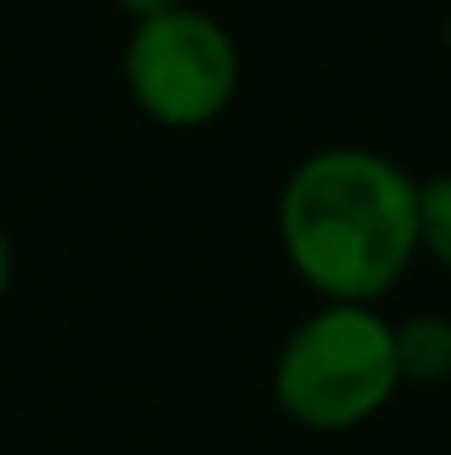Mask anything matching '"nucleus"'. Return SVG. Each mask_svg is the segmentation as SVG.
<instances>
[{
  "mask_svg": "<svg viewBox=\"0 0 451 455\" xmlns=\"http://www.w3.org/2000/svg\"><path fill=\"white\" fill-rule=\"evenodd\" d=\"M277 237L316 296L374 306L417 262V180L369 146L310 150L282 184Z\"/></svg>",
  "mask_w": 451,
  "mask_h": 455,
  "instance_id": "f257e3e1",
  "label": "nucleus"
},
{
  "mask_svg": "<svg viewBox=\"0 0 451 455\" xmlns=\"http://www.w3.org/2000/svg\"><path fill=\"white\" fill-rule=\"evenodd\" d=\"M403 387L393 320L374 306L326 300L286 334L272 368V397L306 431H354Z\"/></svg>",
  "mask_w": 451,
  "mask_h": 455,
  "instance_id": "f03ea898",
  "label": "nucleus"
},
{
  "mask_svg": "<svg viewBox=\"0 0 451 455\" xmlns=\"http://www.w3.org/2000/svg\"><path fill=\"white\" fill-rule=\"evenodd\" d=\"M126 88L136 107L160 126L195 132L229 112L238 92V44L233 35L204 10H165V15L136 20L126 39Z\"/></svg>",
  "mask_w": 451,
  "mask_h": 455,
  "instance_id": "7ed1b4c3",
  "label": "nucleus"
},
{
  "mask_svg": "<svg viewBox=\"0 0 451 455\" xmlns=\"http://www.w3.org/2000/svg\"><path fill=\"white\" fill-rule=\"evenodd\" d=\"M399 373L413 387L451 383V315H413L393 324Z\"/></svg>",
  "mask_w": 451,
  "mask_h": 455,
  "instance_id": "20e7f679",
  "label": "nucleus"
},
{
  "mask_svg": "<svg viewBox=\"0 0 451 455\" xmlns=\"http://www.w3.org/2000/svg\"><path fill=\"white\" fill-rule=\"evenodd\" d=\"M417 257L451 272V175L417 184Z\"/></svg>",
  "mask_w": 451,
  "mask_h": 455,
  "instance_id": "39448f33",
  "label": "nucleus"
},
{
  "mask_svg": "<svg viewBox=\"0 0 451 455\" xmlns=\"http://www.w3.org/2000/svg\"><path fill=\"white\" fill-rule=\"evenodd\" d=\"M117 10H126L132 20H150V15H165V10H180L185 0H112Z\"/></svg>",
  "mask_w": 451,
  "mask_h": 455,
  "instance_id": "423d86ee",
  "label": "nucleus"
},
{
  "mask_svg": "<svg viewBox=\"0 0 451 455\" xmlns=\"http://www.w3.org/2000/svg\"><path fill=\"white\" fill-rule=\"evenodd\" d=\"M10 272H15V252H10V237H5V228H0V296H5V286H10Z\"/></svg>",
  "mask_w": 451,
  "mask_h": 455,
  "instance_id": "0eeeda50",
  "label": "nucleus"
},
{
  "mask_svg": "<svg viewBox=\"0 0 451 455\" xmlns=\"http://www.w3.org/2000/svg\"><path fill=\"white\" fill-rule=\"evenodd\" d=\"M442 35H447V49H451V10H447V29H442Z\"/></svg>",
  "mask_w": 451,
  "mask_h": 455,
  "instance_id": "6e6552de",
  "label": "nucleus"
}]
</instances>
